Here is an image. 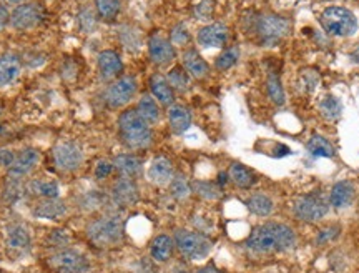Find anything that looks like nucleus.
<instances>
[{"label": "nucleus", "mask_w": 359, "mask_h": 273, "mask_svg": "<svg viewBox=\"0 0 359 273\" xmlns=\"http://www.w3.org/2000/svg\"><path fill=\"white\" fill-rule=\"evenodd\" d=\"M296 235L291 227L278 222H266L255 227L246 240V248L255 253H280L293 248Z\"/></svg>", "instance_id": "f257e3e1"}, {"label": "nucleus", "mask_w": 359, "mask_h": 273, "mask_svg": "<svg viewBox=\"0 0 359 273\" xmlns=\"http://www.w3.org/2000/svg\"><path fill=\"white\" fill-rule=\"evenodd\" d=\"M120 138L130 149H147L154 142L150 124L138 114L137 109L123 110L118 117Z\"/></svg>", "instance_id": "f03ea898"}, {"label": "nucleus", "mask_w": 359, "mask_h": 273, "mask_svg": "<svg viewBox=\"0 0 359 273\" xmlns=\"http://www.w3.org/2000/svg\"><path fill=\"white\" fill-rule=\"evenodd\" d=\"M123 222L116 215H105L90 223L87 235L98 248H111L123 241Z\"/></svg>", "instance_id": "7ed1b4c3"}, {"label": "nucleus", "mask_w": 359, "mask_h": 273, "mask_svg": "<svg viewBox=\"0 0 359 273\" xmlns=\"http://www.w3.org/2000/svg\"><path fill=\"white\" fill-rule=\"evenodd\" d=\"M321 27L333 37H351L358 30V19L344 7H327L320 17Z\"/></svg>", "instance_id": "20e7f679"}, {"label": "nucleus", "mask_w": 359, "mask_h": 273, "mask_svg": "<svg viewBox=\"0 0 359 273\" xmlns=\"http://www.w3.org/2000/svg\"><path fill=\"white\" fill-rule=\"evenodd\" d=\"M173 241L183 257H187L188 260H203L213 248L210 239L191 230H177Z\"/></svg>", "instance_id": "39448f33"}, {"label": "nucleus", "mask_w": 359, "mask_h": 273, "mask_svg": "<svg viewBox=\"0 0 359 273\" xmlns=\"http://www.w3.org/2000/svg\"><path fill=\"white\" fill-rule=\"evenodd\" d=\"M255 30H257L259 42L264 44V46H275V44L281 42L290 34L291 24L285 17L268 13V15L258 17L257 24H255Z\"/></svg>", "instance_id": "423d86ee"}, {"label": "nucleus", "mask_w": 359, "mask_h": 273, "mask_svg": "<svg viewBox=\"0 0 359 273\" xmlns=\"http://www.w3.org/2000/svg\"><path fill=\"white\" fill-rule=\"evenodd\" d=\"M293 212L303 222H318L330 212V200L320 192L302 195L293 202Z\"/></svg>", "instance_id": "0eeeda50"}, {"label": "nucleus", "mask_w": 359, "mask_h": 273, "mask_svg": "<svg viewBox=\"0 0 359 273\" xmlns=\"http://www.w3.org/2000/svg\"><path fill=\"white\" fill-rule=\"evenodd\" d=\"M53 162L62 172H75L83 164V150L77 142H60L53 149Z\"/></svg>", "instance_id": "6e6552de"}, {"label": "nucleus", "mask_w": 359, "mask_h": 273, "mask_svg": "<svg viewBox=\"0 0 359 273\" xmlns=\"http://www.w3.org/2000/svg\"><path fill=\"white\" fill-rule=\"evenodd\" d=\"M138 84L137 79L132 77V75H125V77L118 79L107 88L105 92V102L107 105L111 107V109H120V107L127 105L130 100L137 93Z\"/></svg>", "instance_id": "1a4fd4ad"}, {"label": "nucleus", "mask_w": 359, "mask_h": 273, "mask_svg": "<svg viewBox=\"0 0 359 273\" xmlns=\"http://www.w3.org/2000/svg\"><path fill=\"white\" fill-rule=\"evenodd\" d=\"M50 267L57 273H87L90 270V263L82 253L75 252V250L65 248L57 252L48 260Z\"/></svg>", "instance_id": "9d476101"}, {"label": "nucleus", "mask_w": 359, "mask_h": 273, "mask_svg": "<svg viewBox=\"0 0 359 273\" xmlns=\"http://www.w3.org/2000/svg\"><path fill=\"white\" fill-rule=\"evenodd\" d=\"M43 20V11L39 4H20L11 13V27L15 30H30Z\"/></svg>", "instance_id": "9b49d317"}, {"label": "nucleus", "mask_w": 359, "mask_h": 273, "mask_svg": "<svg viewBox=\"0 0 359 273\" xmlns=\"http://www.w3.org/2000/svg\"><path fill=\"white\" fill-rule=\"evenodd\" d=\"M148 53H150L151 62L156 65H167L177 57L173 44L161 35H151L148 40Z\"/></svg>", "instance_id": "f8f14e48"}, {"label": "nucleus", "mask_w": 359, "mask_h": 273, "mask_svg": "<svg viewBox=\"0 0 359 273\" xmlns=\"http://www.w3.org/2000/svg\"><path fill=\"white\" fill-rule=\"evenodd\" d=\"M111 199L120 207H132L138 202L140 194H138V187L132 178L122 177L115 182L114 190H111Z\"/></svg>", "instance_id": "ddd939ff"}, {"label": "nucleus", "mask_w": 359, "mask_h": 273, "mask_svg": "<svg viewBox=\"0 0 359 273\" xmlns=\"http://www.w3.org/2000/svg\"><path fill=\"white\" fill-rule=\"evenodd\" d=\"M198 44L201 47H223L230 39V30L223 24H210L200 29L198 32Z\"/></svg>", "instance_id": "4468645a"}, {"label": "nucleus", "mask_w": 359, "mask_h": 273, "mask_svg": "<svg viewBox=\"0 0 359 273\" xmlns=\"http://www.w3.org/2000/svg\"><path fill=\"white\" fill-rule=\"evenodd\" d=\"M39 160H40L39 150L32 149V147L17 152L15 160H13V164L8 167V175L19 177V178L27 175V173H29L30 170L39 164Z\"/></svg>", "instance_id": "2eb2a0df"}, {"label": "nucleus", "mask_w": 359, "mask_h": 273, "mask_svg": "<svg viewBox=\"0 0 359 273\" xmlns=\"http://www.w3.org/2000/svg\"><path fill=\"white\" fill-rule=\"evenodd\" d=\"M173 164L170 162L167 157H156L148 167V180L155 183V185H167L173 180Z\"/></svg>", "instance_id": "dca6fc26"}, {"label": "nucleus", "mask_w": 359, "mask_h": 273, "mask_svg": "<svg viewBox=\"0 0 359 273\" xmlns=\"http://www.w3.org/2000/svg\"><path fill=\"white\" fill-rule=\"evenodd\" d=\"M97 65L98 70H100V75L107 80L115 79L123 70V62L115 51H103L98 53Z\"/></svg>", "instance_id": "f3484780"}, {"label": "nucleus", "mask_w": 359, "mask_h": 273, "mask_svg": "<svg viewBox=\"0 0 359 273\" xmlns=\"http://www.w3.org/2000/svg\"><path fill=\"white\" fill-rule=\"evenodd\" d=\"M22 72V62L13 53H6L0 57V87L13 84Z\"/></svg>", "instance_id": "a211bd4d"}, {"label": "nucleus", "mask_w": 359, "mask_h": 273, "mask_svg": "<svg viewBox=\"0 0 359 273\" xmlns=\"http://www.w3.org/2000/svg\"><path fill=\"white\" fill-rule=\"evenodd\" d=\"M354 195H356V189H354L353 183L348 180H341L334 183V187L331 189L330 204L334 208H346L353 204Z\"/></svg>", "instance_id": "6ab92c4d"}, {"label": "nucleus", "mask_w": 359, "mask_h": 273, "mask_svg": "<svg viewBox=\"0 0 359 273\" xmlns=\"http://www.w3.org/2000/svg\"><path fill=\"white\" fill-rule=\"evenodd\" d=\"M183 69L188 72V75L195 79H203L208 75L210 65L206 64V60L200 55L195 48H188V51L183 53Z\"/></svg>", "instance_id": "aec40b11"}, {"label": "nucleus", "mask_w": 359, "mask_h": 273, "mask_svg": "<svg viewBox=\"0 0 359 273\" xmlns=\"http://www.w3.org/2000/svg\"><path fill=\"white\" fill-rule=\"evenodd\" d=\"M170 128L177 135L185 133L191 125V114L185 105H172L168 110Z\"/></svg>", "instance_id": "412c9836"}, {"label": "nucleus", "mask_w": 359, "mask_h": 273, "mask_svg": "<svg viewBox=\"0 0 359 273\" xmlns=\"http://www.w3.org/2000/svg\"><path fill=\"white\" fill-rule=\"evenodd\" d=\"M150 91L161 105H172L175 100V92L167 77L161 74H155L150 77Z\"/></svg>", "instance_id": "4be33fe9"}, {"label": "nucleus", "mask_w": 359, "mask_h": 273, "mask_svg": "<svg viewBox=\"0 0 359 273\" xmlns=\"http://www.w3.org/2000/svg\"><path fill=\"white\" fill-rule=\"evenodd\" d=\"M114 167L118 170L123 177L133 178V177L140 175V172L143 168V162H142L140 157L132 155V154H122L114 160Z\"/></svg>", "instance_id": "5701e85b"}, {"label": "nucleus", "mask_w": 359, "mask_h": 273, "mask_svg": "<svg viewBox=\"0 0 359 273\" xmlns=\"http://www.w3.org/2000/svg\"><path fill=\"white\" fill-rule=\"evenodd\" d=\"M67 213V207L64 202L58 199H45L34 208V215L37 218H47V220H55V218L64 217Z\"/></svg>", "instance_id": "b1692460"}, {"label": "nucleus", "mask_w": 359, "mask_h": 273, "mask_svg": "<svg viewBox=\"0 0 359 273\" xmlns=\"http://www.w3.org/2000/svg\"><path fill=\"white\" fill-rule=\"evenodd\" d=\"M228 177L240 189H251L257 182V175L243 164H231L228 168Z\"/></svg>", "instance_id": "393cba45"}, {"label": "nucleus", "mask_w": 359, "mask_h": 273, "mask_svg": "<svg viewBox=\"0 0 359 273\" xmlns=\"http://www.w3.org/2000/svg\"><path fill=\"white\" fill-rule=\"evenodd\" d=\"M173 245L175 241L172 237L168 235H158L156 239L151 241V247H150V255L155 262L165 263L170 260L173 253Z\"/></svg>", "instance_id": "a878e982"}, {"label": "nucleus", "mask_w": 359, "mask_h": 273, "mask_svg": "<svg viewBox=\"0 0 359 273\" xmlns=\"http://www.w3.org/2000/svg\"><path fill=\"white\" fill-rule=\"evenodd\" d=\"M30 234L24 225L13 223L7 228V245L15 250H27L30 247Z\"/></svg>", "instance_id": "bb28decb"}, {"label": "nucleus", "mask_w": 359, "mask_h": 273, "mask_svg": "<svg viewBox=\"0 0 359 273\" xmlns=\"http://www.w3.org/2000/svg\"><path fill=\"white\" fill-rule=\"evenodd\" d=\"M246 207L257 217H268V215H271L273 208H275V204H273V200L268 195L255 194L246 200Z\"/></svg>", "instance_id": "cd10ccee"}, {"label": "nucleus", "mask_w": 359, "mask_h": 273, "mask_svg": "<svg viewBox=\"0 0 359 273\" xmlns=\"http://www.w3.org/2000/svg\"><path fill=\"white\" fill-rule=\"evenodd\" d=\"M25 190L29 194L37 195V197H43V199H57L60 190H58V185L55 182H48V180H32L27 183Z\"/></svg>", "instance_id": "c85d7f7f"}, {"label": "nucleus", "mask_w": 359, "mask_h": 273, "mask_svg": "<svg viewBox=\"0 0 359 273\" xmlns=\"http://www.w3.org/2000/svg\"><path fill=\"white\" fill-rule=\"evenodd\" d=\"M137 112L150 125L156 124L160 120V109H158V105H156L155 98L151 95H143L140 98V102H138V107H137Z\"/></svg>", "instance_id": "c756f323"}, {"label": "nucleus", "mask_w": 359, "mask_h": 273, "mask_svg": "<svg viewBox=\"0 0 359 273\" xmlns=\"http://www.w3.org/2000/svg\"><path fill=\"white\" fill-rule=\"evenodd\" d=\"M306 149L313 157H325V159L334 157V147L331 145L330 140H326V138L321 135H313L309 138Z\"/></svg>", "instance_id": "7c9ffc66"}, {"label": "nucleus", "mask_w": 359, "mask_h": 273, "mask_svg": "<svg viewBox=\"0 0 359 273\" xmlns=\"http://www.w3.org/2000/svg\"><path fill=\"white\" fill-rule=\"evenodd\" d=\"M266 91H268L269 98H271L276 105L285 104V88H283V85H281L280 75L275 74V72H271V74L268 75Z\"/></svg>", "instance_id": "2f4dec72"}, {"label": "nucleus", "mask_w": 359, "mask_h": 273, "mask_svg": "<svg viewBox=\"0 0 359 273\" xmlns=\"http://www.w3.org/2000/svg\"><path fill=\"white\" fill-rule=\"evenodd\" d=\"M97 13L105 20H111L122 11V2L120 0H95Z\"/></svg>", "instance_id": "473e14b6"}, {"label": "nucleus", "mask_w": 359, "mask_h": 273, "mask_svg": "<svg viewBox=\"0 0 359 273\" xmlns=\"http://www.w3.org/2000/svg\"><path fill=\"white\" fill-rule=\"evenodd\" d=\"M167 80L168 84L172 85L173 91L185 92L188 91V87H190V77H188V72L183 69V67H175V69L170 70Z\"/></svg>", "instance_id": "72a5a7b5"}, {"label": "nucleus", "mask_w": 359, "mask_h": 273, "mask_svg": "<svg viewBox=\"0 0 359 273\" xmlns=\"http://www.w3.org/2000/svg\"><path fill=\"white\" fill-rule=\"evenodd\" d=\"M341 110H343V105L334 95H326L320 102V112L321 115L327 120H334L341 115Z\"/></svg>", "instance_id": "f704fd0d"}, {"label": "nucleus", "mask_w": 359, "mask_h": 273, "mask_svg": "<svg viewBox=\"0 0 359 273\" xmlns=\"http://www.w3.org/2000/svg\"><path fill=\"white\" fill-rule=\"evenodd\" d=\"M238 59H240V48L230 47L217 57V60H215V67H217L218 70H228L236 64Z\"/></svg>", "instance_id": "c9c22d12"}, {"label": "nucleus", "mask_w": 359, "mask_h": 273, "mask_svg": "<svg viewBox=\"0 0 359 273\" xmlns=\"http://www.w3.org/2000/svg\"><path fill=\"white\" fill-rule=\"evenodd\" d=\"M24 187H22V183L19 182V177H12L11 175V180L7 182V187H6V192H4V199L7 200V202H17V200L20 199L22 194H24Z\"/></svg>", "instance_id": "e433bc0d"}, {"label": "nucleus", "mask_w": 359, "mask_h": 273, "mask_svg": "<svg viewBox=\"0 0 359 273\" xmlns=\"http://www.w3.org/2000/svg\"><path fill=\"white\" fill-rule=\"evenodd\" d=\"M79 25L82 29V32H93V29L97 25L95 13L90 11V8H82L79 13Z\"/></svg>", "instance_id": "4c0bfd02"}, {"label": "nucleus", "mask_w": 359, "mask_h": 273, "mask_svg": "<svg viewBox=\"0 0 359 273\" xmlns=\"http://www.w3.org/2000/svg\"><path fill=\"white\" fill-rule=\"evenodd\" d=\"M190 190H191L190 185H188V182L182 175L173 177V180H172V195L175 197V199H178V200L187 199V197L190 195Z\"/></svg>", "instance_id": "58836bf2"}, {"label": "nucleus", "mask_w": 359, "mask_h": 273, "mask_svg": "<svg viewBox=\"0 0 359 273\" xmlns=\"http://www.w3.org/2000/svg\"><path fill=\"white\" fill-rule=\"evenodd\" d=\"M341 234V228L338 225H330V227H325L323 230L318 232L316 235V244L318 245H327L331 244V241H334L338 239Z\"/></svg>", "instance_id": "ea45409f"}, {"label": "nucleus", "mask_w": 359, "mask_h": 273, "mask_svg": "<svg viewBox=\"0 0 359 273\" xmlns=\"http://www.w3.org/2000/svg\"><path fill=\"white\" fill-rule=\"evenodd\" d=\"M170 42H172L173 46H187V44L190 42V32L187 30V27L183 24L175 27L172 34H170Z\"/></svg>", "instance_id": "a19ab883"}, {"label": "nucleus", "mask_w": 359, "mask_h": 273, "mask_svg": "<svg viewBox=\"0 0 359 273\" xmlns=\"http://www.w3.org/2000/svg\"><path fill=\"white\" fill-rule=\"evenodd\" d=\"M195 190H196V194L205 197V199H208V200H215L219 197V190L213 185V183H208V182H196Z\"/></svg>", "instance_id": "79ce46f5"}, {"label": "nucleus", "mask_w": 359, "mask_h": 273, "mask_svg": "<svg viewBox=\"0 0 359 273\" xmlns=\"http://www.w3.org/2000/svg\"><path fill=\"white\" fill-rule=\"evenodd\" d=\"M213 13V2L212 0H201L200 4H196L195 6V15L196 19H201V20H206L210 19Z\"/></svg>", "instance_id": "37998d69"}, {"label": "nucleus", "mask_w": 359, "mask_h": 273, "mask_svg": "<svg viewBox=\"0 0 359 273\" xmlns=\"http://www.w3.org/2000/svg\"><path fill=\"white\" fill-rule=\"evenodd\" d=\"M114 164L107 162V160H100V162L97 164L95 167V177L97 178H107L110 175L111 172H114Z\"/></svg>", "instance_id": "c03bdc74"}, {"label": "nucleus", "mask_w": 359, "mask_h": 273, "mask_svg": "<svg viewBox=\"0 0 359 273\" xmlns=\"http://www.w3.org/2000/svg\"><path fill=\"white\" fill-rule=\"evenodd\" d=\"M15 154L17 152L11 149H0V167H11L13 160H15Z\"/></svg>", "instance_id": "a18cd8bd"}, {"label": "nucleus", "mask_w": 359, "mask_h": 273, "mask_svg": "<svg viewBox=\"0 0 359 273\" xmlns=\"http://www.w3.org/2000/svg\"><path fill=\"white\" fill-rule=\"evenodd\" d=\"M7 25H11V13L4 6H0V32L6 29Z\"/></svg>", "instance_id": "49530a36"}, {"label": "nucleus", "mask_w": 359, "mask_h": 273, "mask_svg": "<svg viewBox=\"0 0 359 273\" xmlns=\"http://www.w3.org/2000/svg\"><path fill=\"white\" fill-rule=\"evenodd\" d=\"M195 273H222V270H219V268L215 265V263H208V265L198 268V270H196Z\"/></svg>", "instance_id": "de8ad7c7"}, {"label": "nucleus", "mask_w": 359, "mask_h": 273, "mask_svg": "<svg viewBox=\"0 0 359 273\" xmlns=\"http://www.w3.org/2000/svg\"><path fill=\"white\" fill-rule=\"evenodd\" d=\"M351 57H353V60L356 62V64H359V47L356 48V51L353 52V55H351Z\"/></svg>", "instance_id": "09e8293b"}, {"label": "nucleus", "mask_w": 359, "mask_h": 273, "mask_svg": "<svg viewBox=\"0 0 359 273\" xmlns=\"http://www.w3.org/2000/svg\"><path fill=\"white\" fill-rule=\"evenodd\" d=\"M7 2H11V4H17V6H20V4H25L27 0H7Z\"/></svg>", "instance_id": "8fccbe9b"}, {"label": "nucleus", "mask_w": 359, "mask_h": 273, "mask_svg": "<svg viewBox=\"0 0 359 273\" xmlns=\"http://www.w3.org/2000/svg\"><path fill=\"white\" fill-rule=\"evenodd\" d=\"M175 273H190V272H188V270H187V268H178V270H177V272H175Z\"/></svg>", "instance_id": "3c124183"}]
</instances>
